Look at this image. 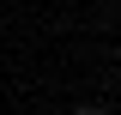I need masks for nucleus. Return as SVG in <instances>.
Wrapping results in <instances>:
<instances>
[{
    "instance_id": "nucleus-1",
    "label": "nucleus",
    "mask_w": 121,
    "mask_h": 115,
    "mask_svg": "<svg viewBox=\"0 0 121 115\" xmlns=\"http://www.w3.org/2000/svg\"><path fill=\"white\" fill-rule=\"evenodd\" d=\"M79 115H103V109H79Z\"/></svg>"
}]
</instances>
